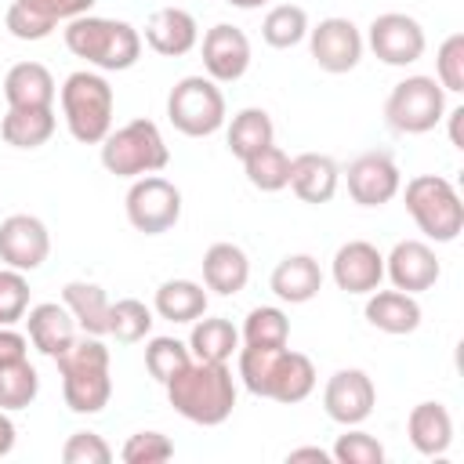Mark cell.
I'll return each mask as SVG.
<instances>
[{
    "instance_id": "obj_1",
    "label": "cell",
    "mask_w": 464,
    "mask_h": 464,
    "mask_svg": "<svg viewBox=\"0 0 464 464\" xmlns=\"http://www.w3.org/2000/svg\"><path fill=\"white\" fill-rule=\"evenodd\" d=\"M163 388H167V402L174 406V413H181L185 420L203 424V428L225 424L236 410V381H232L228 362L192 359Z\"/></svg>"
},
{
    "instance_id": "obj_2",
    "label": "cell",
    "mask_w": 464,
    "mask_h": 464,
    "mask_svg": "<svg viewBox=\"0 0 464 464\" xmlns=\"http://www.w3.org/2000/svg\"><path fill=\"white\" fill-rule=\"evenodd\" d=\"M58 373H62V399L72 413H102L112 399V377H109V348L102 344V337H76L58 359Z\"/></svg>"
},
{
    "instance_id": "obj_3",
    "label": "cell",
    "mask_w": 464,
    "mask_h": 464,
    "mask_svg": "<svg viewBox=\"0 0 464 464\" xmlns=\"http://www.w3.org/2000/svg\"><path fill=\"white\" fill-rule=\"evenodd\" d=\"M65 47L98 72H123L141 58V33L123 18L80 14L65 25Z\"/></svg>"
},
{
    "instance_id": "obj_4",
    "label": "cell",
    "mask_w": 464,
    "mask_h": 464,
    "mask_svg": "<svg viewBox=\"0 0 464 464\" xmlns=\"http://www.w3.org/2000/svg\"><path fill=\"white\" fill-rule=\"evenodd\" d=\"M58 102H62L65 127L80 145H102L105 141V134L112 130L116 94L102 72H94V69L69 72L65 83L58 87Z\"/></svg>"
},
{
    "instance_id": "obj_5",
    "label": "cell",
    "mask_w": 464,
    "mask_h": 464,
    "mask_svg": "<svg viewBox=\"0 0 464 464\" xmlns=\"http://www.w3.org/2000/svg\"><path fill=\"white\" fill-rule=\"evenodd\" d=\"M402 199H406V210H410L413 225H417L428 239H435V243H453V239L464 232V203H460V192L453 188L450 178L417 174V178L406 181Z\"/></svg>"
},
{
    "instance_id": "obj_6",
    "label": "cell",
    "mask_w": 464,
    "mask_h": 464,
    "mask_svg": "<svg viewBox=\"0 0 464 464\" xmlns=\"http://www.w3.org/2000/svg\"><path fill=\"white\" fill-rule=\"evenodd\" d=\"M170 163V149L152 120H130L105 134L102 141V167L116 178H145L160 174Z\"/></svg>"
},
{
    "instance_id": "obj_7",
    "label": "cell",
    "mask_w": 464,
    "mask_h": 464,
    "mask_svg": "<svg viewBox=\"0 0 464 464\" xmlns=\"http://www.w3.org/2000/svg\"><path fill=\"white\" fill-rule=\"evenodd\" d=\"M167 120L185 138H207L225 127V94L210 76H181L167 94Z\"/></svg>"
},
{
    "instance_id": "obj_8",
    "label": "cell",
    "mask_w": 464,
    "mask_h": 464,
    "mask_svg": "<svg viewBox=\"0 0 464 464\" xmlns=\"http://www.w3.org/2000/svg\"><path fill=\"white\" fill-rule=\"evenodd\" d=\"M446 116V91L435 76H406L384 102V123L395 134H428Z\"/></svg>"
},
{
    "instance_id": "obj_9",
    "label": "cell",
    "mask_w": 464,
    "mask_h": 464,
    "mask_svg": "<svg viewBox=\"0 0 464 464\" xmlns=\"http://www.w3.org/2000/svg\"><path fill=\"white\" fill-rule=\"evenodd\" d=\"M127 221L145 236H163L181 218V188L160 174L134 178L127 188Z\"/></svg>"
},
{
    "instance_id": "obj_10",
    "label": "cell",
    "mask_w": 464,
    "mask_h": 464,
    "mask_svg": "<svg viewBox=\"0 0 464 464\" xmlns=\"http://www.w3.org/2000/svg\"><path fill=\"white\" fill-rule=\"evenodd\" d=\"M308 51L315 58V65L323 72H352L359 62H362V51H366V40L359 33V25L352 18H341V14H330L323 18L319 25H308Z\"/></svg>"
},
{
    "instance_id": "obj_11",
    "label": "cell",
    "mask_w": 464,
    "mask_h": 464,
    "mask_svg": "<svg viewBox=\"0 0 464 464\" xmlns=\"http://www.w3.org/2000/svg\"><path fill=\"white\" fill-rule=\"evenodd\" d=\"M366 44H370V51H373L384 65L402 69V65H413V62L424 54L428 36H424V29H420V22H417L413 14L384 11V14H377V18L370 22Z\"/></svg>"
},
{
    "instance_id": "obj_12",
    "label": "cell",
    "mask_w": 464,
    "mask_h": 464,
    "mask_svg": "<svg viewBox=\"0 0 464 464\" xmlns=\"http://www.w3.org/2000/svg\"><path fill=\"white\" fill-rule=\"evenodd\" d=\"M373 406H377V388H373L366 370L344 366L323 388V410H326V417L334 424L355 428V424H362L373 413Z\"/></svg>"
},
{
    "instance_id": "obj_13",
    "label": "cell",
    "mask_w": 464,
    "mask_h": 464,
    "mask_svg": "<svg viewBox=\"0 0 464 464\" xmlns=\"http://www.w3.org/2000/svg\"><path fill=\"white\" fill-rule=\"evenodd\" d=\"M344 181H348V196L359 203V207H384L399 196L402 188V174H399V163L388 156V152H362L348 163L344 170Z\"/></svg>"
},
{
    "instance_id": "obj_14",
    "label": "cell",
    "mask_w": 464,
    "mask_h": 464,
    "mask_svg": "<svg viewBox=\"0 0 464 464\" xmlns=\"http://www.w3.org/2000/svg\"><path fill=\"white\" fill-rule=\"evenodd\" d=\"M203 69L214 83H236L246 76L250 69V40L239 25H228V22H218L203 33Z\"/></svg>"
},
{
    "instance_id": "obj_15",
    "label": "cell",
    "mask_w": 464,
    "mask_h": 464,
    "mask_svg": "<svg viewBox=\"0 0 464 464\" xmlns=\"http://www.w3.org/2000/svg\"><path fill=\"white\" fill-rule=\"evenodd\" d=\"M51 254V232L33 214H11L0 221V261L18 272H36Z\"/></svg>"
},
{
    "instance_id": "obj_16",
    "label": "cell",
    "mask_w": 464,
    "mask_h": 464,
    "mask_svg": "<svg viewBox=\"0 0 464 464\" xmlns=\"http://www.w3.org/2000/svg\"><path fill=\"white\" fill-rule=\"evenodd\" d=\"M384 276L392 279L395 290L420 294V290H431L439 283L442 265L424 239H399L392 246V254L384 257Z\"/></svg>"
},
{
    "instance_id": "obj_17",
    "label": "cell",
    "mask_w": 464,
    "mask_h": 464,
    "mask_svg": "<svg viewBox=\"0 0 464 464\" xmlns=\"http://www.w3.org/2000/svg\"><path fill=\"white\" fill-rule=\"evenodd\" d=\"M330 276L344 294H373L384 279V254L366 239H348L337 246Z\"/></svg>"
},
{
    "instance_id": "obj_18",
    "label": "cell",
    "mask_w": 464,
    "mask_h": 464,
    "mask_svg": "<svg viewBox=\"0 0 464 464\" xmlns=\"http://www.w3.org/2000/svg\"><path fill=\"white\" fill-rule=\"evenodd\" d=\"M76 330H80V326H76L72 312H69L65 304H58V301H40V304H33V308L25 312L29 344H33L40 355H47V359H58V355L80 337Z\"/></svg>"
},
{
    "instance_id": "obj_19",
    "label": "cell",
    "mask_w": 464,
    "mask_h": 464,
    "mask_svg": "<svg viewBox=\"0 0 464 464\" xmlns=\"http://www.w3.org/2000/svg\"><path fill=\"white\" fill-rule=\"evenodd\" d=\"M312 392H315V366H312V359L304 352L279 348V355H276V362L268 370L261 399H276L283 406H294V402H304Z\"/></svg>"
},
{
    "instance_id": "obj_20",
    "label": "cell",
    "mask_w": 464,
    "mask_h": 464,
    "mask_svg": "<svg viewBox=\"0 0 464 464\" xmlns=\"http://www.w3.org/2000/svg\"><path fill=\"white\" fill-rule=\"evenodd\" d=\"M145 44L163 58H181L199 44V25L185 7H160L145 22Z\"/></svg>"
},
{
    "instance_id": "obj_21",
    "label": "cell",
    "mask_w": 464,
    "mask_h": 464,
    "mask_svg": "<svg viewBox=\"0 0 464 464\" xmlns=\"http://www.w3.org/2000/svg\"><path fill=\"white\" fill-rule=\"evenodd\" d=\"M341 185V167L326 152H301L290 160V188L301 203H330Z\"/></svg>"
},
{
    "instance_id": "obj_22",
    "label": "cell",
    "mask_w": 464,
    "mask_h": 464,
    "mask_svg": "<svg viewBox=\"0 0 464 464\" xmlns=\"http://www.w3.org/2000/svg\"><path fill=\"white\" fill-rule=\"evenodd\" d=\"M268 286H272V294L279 301L304 304L323 290V268H319V261L312 254H290L272 268Z\"/></svg>"
},
{
    "instance_id": "obj_23",
    "label": "cell",
    "mask_w": 464,
    "mask_h": 464,
    "mask_svg": "<svg viewBox=\"0 0 464 464\" xmlns=\"http://www.w3.org/2000/svg\"><path fill=\"white\" fill-rule=\"evenodd\" d=\"M366 323L381 334H392V337L413 334L420 326V304L406 290H381L377 286L366 297Z\"/></svg>"
},
{
    "instance_id": "obj_24",
    "label": "cell",
    "mask_w": 464,
    "mask_h": 464,
    "mask_svg": "<svg viewBox=\"0 0 464 464\" xmlns=\"http://www.w3.org/2000/svg\"><path fill=\"white\" fill-rule=\"evenodd\" d=\"M406 435L420 457H442L453 446V417L442 402H417L406 417Z\"/></svg>"
},
{
    "instance_id": "obj_25",
    "label": "cell",
    "mask_w": 464,
    "mask_h": 464,
    "mask_svg": "<svg viewBox=\"0 0 464 464\" xmlns=\"http://www.w3.org/2000/svg\"><path fill=\"white\" fill-rule=\"evenodd\" d=\"M4 98L11 109H40V105H54L58 87H54V76L47 65L18 62L4 76Z\"/></svg>"
},
{
    "instance_id": "obj_26",
    "label": "cell",
    "mask_w": 464,
    "mask_h": 464,
    "mask_svg": "<svg viewBox=\"0 0 464 464\" xmlns=\"http://www.w3.org/2000/svg\"><path fill=\"white\" fill-rule=\"evenodd\" d=\"M246 279H250V257L243 254V246H236V243L207 246V254H203V286L207 290L232 297L246 286Z\"/></svg>"
},
{
    "instance_id": "obj_27",
    "label": "cell",
    "mask_w": 464,
    "mask_h": 464,
    "mask_svg": "<svg viewBox=\"0 0 464 464\" xmlns=\"http://www.w3.org/2000/svg\"><path fill=\"white\" fill-rule=\"evenodd\" d=\"M62 304L72 312L76 326L91 337H105L109 334V308L112 301L105 297V290L98 283H87V279H72L62 286Z\"/></svg>"
},
{
    "instance_id": "obj_28",
    "label": "cell",
    "mask_w": 464,
    "mask_h": 464,
    "mask_svg": "<svg viewBox=\"0 0 464 464\" xmlns=\"http://www.w3.org/2000/svg\"><path fill=\"white\" fill-rule=\"evenodd\" d=\"M54 127H58L54 105H40V109H11L7 105V112L0 120V138L11 149H40L51 141Z\"/></svg>"
},
{
    "instance_id": "obj_29",
    "label": "cell",
    "mask_w": 464,
    "mask_h": 464,
    "mask_svg": "<svg viewBox=\"0 0 464 464\" xmlns=\"http://www.w3.org/2000/svg\"><path fill=\"white\" fill-rule=\"evenodd\" d=\"M152 308L167 323H196L199 315H207V290L196 279H167L160 283Z\"/></svg>"
},
{
    "instance_id": "obj_30",
    "label": "cell",
    "mask_w": 464,
    "mask_h": 464,
    "mask_svg": "<svg viewBox=\"0 0 464 464\" xmlns=\"http://www.w3.org/2000/svg\"><path fill=\"white\" fill-rule=\"evenodd\" d=\"M188 352L203 362H228L232 352H239V330L225 315H199L188 334Z\"/></svg>"
},
{
    "instance_id": "obj_31",
    "label": "cell",
    "mask_w": 464,
    "mask_h": 464,
    "mask_svg": "<svg viewBox=\"0 0 464 464\" xmlns=\"http://www.w3.org/2000/svg\"><path fill=\"white\" fill-rule=\"evenodd\" d=\"M225 141H228V152L243 163L246 156H254L257 149H265V145L276 141V123H272V116L265 109L246 105V109H239L232 116V123L225 130Z\"/></svg>"
},
{
    "instance_id": "obj_32",
    "label": "cell",
    "mask_w": 464,
    "mask_h": 464,
    "mask_svg": "<svg viewBox=\"0 0 464 464\" xmlns=\"http://www.w3.org/2000/svg\"><path fill=\"white\" fill-rule=\"evenodd\" d=\"M304 36H308V11L297 7V4H276L261 18V40L276 51L297 47Z\"/></svg>"
},
{
    "instance_id": "obj_33",
    "label": "cell",
    "mask_w": 464,
    "mask_h": 464,
    "mask_svg": "<svg viewBox=\"0 0 464 464\" xmlns=\"http://www.w3.org/2000/svg\"><path fill=\"white\" fill-rule=\"evenodd\" d=\"M40 395V373L29 359L0 362V410H25Z\"/></svg>"
},
{
    "instance_id": "obj_34",
    "label": "cell",
    "mask_w": 464,
    "mask_h": 464,
    "mask_svg": "<svg viewBox=\"0 0 464 464\" xmlns=\"http://www.w3.org/2000/svg\"><path fill=\"white\" fill-rule=\"evenodd\" d=\"M243 170H246V181L261 192H279L290 185V156L272 141L265 149H257L254 156L243 160Z\"/></svg>"
},
{
    "instance_id": "obj_35",
    "label": "cell",
    "mask_w": 464,
    "mask_h": 464,
    "mask_svg": "<svg viewBox=\"0 0 464 464\" xmlns=\"http://www.w3.org/2000/svg\"><path fill=\"white\" fill-rule=\"evenodd\" d=\"M243 344H265V348H283L290 341V319L276 304H257L243 319Z\"/></svg>"
},
{
    "instance_id": "obj_36",
    "label": "cell",
    "mask_w": 464,
    "mask_h": 464,
    "mask_svg": "<svg viewBox=\"0 0 464 464\" xmlns=\"http://www.w3.org/2000/svg\"><path fill=\"white\" fill-rule=\"evenodd\" d=\"M152 308L138 297H120L112 308H109V334L120 341V344H138L152 334Z\"/></svg>"
},
{
    "instance_id": "obj_37",
    "label": "cell",
    "mask_w": 464,
    "mask_h": 464,
    "mask_svg": "<svg viewBox=\"0 0 464 464\" xmlns=\"http://www.w3.org/2000/svg\"><path fill=\"white\" fill-rule=\"evenodd\" d=\"M192 362V352H188V344H181L178 337H152L149 344H145V370L160 381V384H167L174 373H181L185 366Z\"/></svg>"
},
{
    "instance_id": "obj_38",
    "label": "cell",
    "mask_w": 464,
    "mask_h": 464,
    "mask_svg": "<svg viewBox=\"0 0 464 464\" xmlns=\"http://www.w3.org/2000/svg\"><path fill=\"white\" fill-rule=\"evenodd\" d=\"M29 312V279L18 268H0V326L22 323Z\"/></svg>"
},
{
    "instance_id": "obj_39",
    "label": "cell",
    "mask_w": 464,
    "mask_h": 464,
    "mask_svg": "<svg viewBox=\"0 0 464 464\" xmlns=\"http://www.w3.org/2000/svg\"><path fill=\"white\" fill-rule=\"evenodd\" d=\"M435 80L442 91L450 94H460L464 91V33H450L442 44H439V54H435Z\"/></svg>"
},
{
    "instance_id": "obj_40",
    "label": "cell",
    "mask_w": 464,
    "mask_h": 464,
    "mask_svg": "<svg viewBox=\"0 0 464 464\" xmlns=\"http://www.w3.org/2000/svg\"><path fill=\"white\" fill-rule=\"evenodd\" d=\"M330 457H334L337 464H384V446H381L373 435L359 431V424H355V428H348L344 435H337Z\"/></svg>"
},
{
    "instance_id": "obj_41",
    "label": "cell",
    "mask_w": 464,
    "mask_h": 464,
    "mask_svg": "<svg viewBox=\"0 0 464 464\" xmlns=\"http://www.w3.org/2000/svg\"><path fill=\"white\" fill-rule=\"evenodd\" d=\"M4 25H7V33L14 36V40H29V44H36V40H47L51 33H54V18H47V14H40L36 7H29V4H22V0H11V7H7V14H4Z\"/></svg>"
},
{
    "instance_id": "obj_42",
    "label": "cell",
    "mask_w": 464,
    "mask_h": 464,
    "mask_svg": "<svg viewBox=\"0 0 464 464\" xmlns=\"http://www.w3.org/2000/svg\"><path fill=\"white\" fill-rule=\"evenodd\" d=\"M170 457H174V442L163 431H134L120 450L123 464H163Z\"/></svg>"
},
{
    "instance_id": "obj_43",
    "label": "cell",
    "mask_w": 464,
    "mask_h": 464,
    "mask_svg": "<svg viewBox=\"0 0 464 464\" xmlns=\"http://www.w3.org/2000/svg\"><path fill=\"white\" fill-rule=\"evenodd\" d=\"M62 460L65 464H109L112 446L98 431H72L62 446Z\"/></svg>"
},
{
    "instance_id": "obj_44",
    "label": "cell",
    "mask_w": 464,
    "mask_h": 464,
    "mask_svg": "<svg viewBox=\"0 0 464 464\" xmlns=\"http://www.w3.org/2000/svg\"><path fill=\"white\" fill-rule=\"evenodd\" d=\"M29 7H36L40 14L54 18V22H69V18H80V14H91V7L98 0H22Z\"/></svg>"
},
{
    "instance_id": "obj_45",
    "label": "cell",
    "mask_w": 464,
    "mask_h": 464,
    "mask_svg": "<svg viewBox=\"0 0 464 464\" xmlns=\"http://www.w3.org/2000/svg\"><path fill=\"white\" fill-rule=\"evenodd\" d=\"M18 359H29V337L11 326H0V362H18Z\"/></svg>"
},
{
    "instance_id": "obj_46",
    "label": "cell",
    "mask_w": 464,
    "mask_h": 464,
    "mask_svg": "<svg viewBox=\"0 0 464 464\" xmlns=\"http://www.w3.org/2000/svg\"><path fill=\"white\" fill-rule=\"evenodd\" d=\"M286 460H290V464H297V460H315V464H330L334 457H330V450H319V446H301V450H290V453H286Z\"/></svg>"
},
{
    "instance_id": "obj_47",
    "label": "cell",
    "mask_w": 464,
    "mask_h": 464,
    "mask_svg": "<svg viewBox=\"0 0 464 464\" xmlns=\"http://www.w3.org/2000/svg\"><path fill=\"white\" fill-rule=\"evenodd\" d=\"M14 450V420L7 417V410H0V457H7Z\"/></svg>"
},
{
    "instance_id": "obj_48",
    "label": "cell",
    "mask_w": 464,
    "mask_h": 464,
    "mask_svg": "<svg viewBox=\"0 0 464 464\" xmlns=\"http://www.w3.org/2000/svg\"><path fill=\"white\" fill-rule=\"evenodd\" d=\"M446 116H450V141H453V149H464V138H460V120H464V109L457 105V109H450Z\"/></svg>"
},
{
    "instance_id": "obj_49",
    "label": "cell",
    "mask_w": 464,
    "mask_h": 464,
    "mask_svg": "<svg viewBox=\"0 0 464 464\" xmlns=\"http://www.w3.org/2000/svg\"><path fill=\"white\" fill-rule=\"evenodd\" d=\"M232 7H239V11H254V7H265L268 0H228Z\"/></svg>"
}]
</instances>
